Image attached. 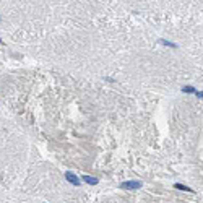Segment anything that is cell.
Returning a JSON list of instances; mask_svg holds the SVG:
<instances>
[{
  "instance_id": "cell-3",
  "label": "cell",
  "mask_w": 203,
  "mask_h": 203,
  "mask_svg": "<svg viewBox=\"0 0 203 203\" xmlns=\"http://www.w3.org/2000/svg\"><path fill=\"white\" fill-rule=\"evenodd\" d=\"M81 179H83V180H85L86 184H89V185H96V184L99 182L96 177H91V176H83Z\"/></svg>"
},
{
  "instance_id": "cell-4",
  "label": "cell",
  "mask_w": 203,
  "mask_h": 203,
  "mask_svg": "<svg viewBox=\"0 0 203 203\" xmlns=\"http://www.w3.org/2000/svg\"><path fill=\"white\" fill-rule=\"evenodd\" d=\"M159 42H161L162 46H168V47H172V49H177V44L176 42H171V41H166V39H159Z\"/></svg>"
},
{
  "instance_id": "cell-5",
  "label": "cell",
  "mask_w": 203,
  "mask_h": 203,
  "mask_svg": "<svg viewBox=\"0 0 203 203\" xmlns=\"http://www.w3.org/2000/svg\"><path fill=\"white\" fill-rule=\"evenodd\" d=\"M174 187L177 188V190H184V192H193L190 187H187V185H182V184H174Z\"/></svg>"
},
{
  "instance_id": "cell-6",
  "label": "cell",
  "mask_w": 203,
  "mask_h": 203,
  "mask_svg": "<svg viewBox=\"0 0 203 203\" xmlns=\"http://www.w3.org/2000/svg\"><path fill=\"white\" fill-rule=\"evenodd\" d=\"M182 91L184 93H187V94H195V93H197V89H195V88L193 86H182Z\"/></svg>"
},
{
  "instance_id": "cell-1",
  "label": "cell",
  "mask_w": 203,
  "mask_h": 203,
  "mask_svg": "<svg viewBox=\"0 0 203 203\" xmlns=\"http://www.w3.org/2000/svg\"><path fill=\"white\" fill-rule=\"evenodd\" d=\"M143 184L138 182V180H128V182H124L120 184V188L124 190H138V188H142Z\"/></svg>"
},
{
  "instance_id": "cell-2",
  "label": "cell",
  "mask_w": 203,
  "mask_h": 203,
  "mask_svg": "<svg viewBox=\"0 0 203 203\" xmlns=\"http://www.w3.org/2000/svg\"><path fill=\"white\" fill-rule=\"evenodd\" d=\"M65 179L71 184V185H80V184H81L80 182V177H78L76 174H73L71 171H67V172H65Z\"/></svg>"
},
{
  "instance_id": "cell-7",
  "label": "cell",
  "mask_w": 203,
  "mask_h": 203,
  "mask_svg": "<svg viewBox=\"0 0 203 203\" xmlns=\"http://www.w3.org/2000/svg\"><path fill=\"white\" fill-rule=\"evenodd\" d=\"M195 94H197V96L200 97V99H203V91H197V93H195Z\"/></svg>"
}]
</instances>
